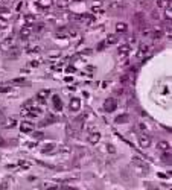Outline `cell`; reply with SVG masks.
<instances>
[{"label":"cell","instance_id":"2e32d148","mask_svg":"<svg viewBox=\"0 0 172 190\" xmlns=\"http://www.w3.org/2000/svg\"><path fill=\"white\" fill-rule=\"evenodd\" d=\"M11 52L8 53V58H17L18 55H20V52H18V49H15V47H12V49H9Z\"/></svg>","mask_w":172,"mask_h":190},{"label":"cell","instance_id":"d590c367","mask_svg":"<svg viewBox=\"0 0 172 190\" xmlns=\"http://www.w3.org/2000/svg\"><path fill=\"white\" fill-rule=\"evenodd\" d=\"M130 43H136V37H131L130 38Z\"/></svg>","mask_w":172,"mask_h":190},{"label":"cell","instance_id":"8992f818","mask_svg":"<svg viewBox=\"0 0 172 190\" xmlns=\"http://www.w3.org/2000/svg\"><path fill=\"white\" fill-rule=\"evenodd\" d=\"M14 44H15V40H14L12 37H9V38H6L2 44H0V49L5 50V52H8L11 47H14Z\"/></svg>","mask_w":172,"mask_h":190},{"label":"cell","instance_id":"3957f363","mask_svg":"<svg viewBox=\"0 0 172 190\" xmlns=\"http://www.w3.org/2000/svg\"><path fill=\"white\" fill-rule=\"evenodd\" d=\"M49 94H51V91L49 90H40L38 91V94H37V102L38 104H41V105H44V102H46V99L49 98Z\"/></svg>","mask_w":172,"mask_h":190},{"label":"cell","instance_id":"44dd1931","mask_svg":"<svg viewBox=\"0 0 172 190\" xmlns=\"http://www.w3.org/2000/svg\"><path fill=\"white\" fill-rule=\"evenodd\" d=\"M38 3H40V6L47 8V6H51L54 3V0H38Z\"/></svg>","mask_w":172,"mask_h":190},{"label":"cell","instance_id":"8d00e7d4","mask_svg":"<svg viewBox=\"0 0 172 190\" xmlns=\"http://www.w3.org/2000/svg\"><path fill=\"white\" fill-rule=\"evenodd\" d=\"M31 65H34V67H37V65H38V62H37V61H32V62H31Z\"/></svg>","mask_w":172,"mask_h":190},{"label":"cell","instance_id":"9a60e30c","mask_svg":"<svg viewBox=\"0 0 172 190\" xmlns=\"http://www.w3.org/2000/svg\"><path fill=\"white\" fill-rule=\"evenodd\" d=\"M157 6L158 8H169L170 6V0H157Z\"/></svg>","mask_w":172,"mask_h":190},{"label":"cell","instance_id":"484cf974","mask_svg":"<svg viewBox=\"0 0 172 190\" xmlns=\"http://www.w3.org/2000/svg\"><path fill=\"white\" fill-rule=\"evenodd\" d=\"M128 82H130V76H128V75H124V76L120 78V84H122V85H125V84H128Z\"/></svg>","mask_w":172,"mask_h":190},{"label":"cell","instance_id":"f546056e","mask_svg":"<svg viewBox=\"0 0 172 190\" xmlns=\"http://www.w3.org/2000/svg\"><path fill=\"white\" fill-rule=\"evenodd\" d=\"M43 29H44V25H41V23H40V25H37V28H34L35 32H41Z\"/></svg>","mask_w":172,"mask_h":190},{"label":"cell","instance_id":"52a82bcc","mask_svg":"<svg viewBox=\"0 0 172 190\" xmlns=\"http://www.w3.org/2000/svg\"><path fill=\"white\" fill-rule=\"evenodd\" d=\"M139 145H140V148H149V145H151V137L146 135V134H142L139 137Z\"/></svg>","mask_w":172,"mask_h":190},{"label":"cell","instance_id":"5bb4252c","mask_svg":"<svg viewBox=\"0 0 172 190\" xmlns=\"http://www.w3.org/2000/svg\"><path fill=\"white\" fill-rule=\"evenodd\" d=\"M15 123H17V120H15L14 117H12V119H8V120L3 123V128H14Z\"/></svg>","mask_w":172,"mask_h":190},{"label":"cell","instance_id":"277c9868","mask_svg":"<svg viewBox=\"0 0 172 190\" xmlns=\"http://www.w3.org/2000/svg\"><path fill=\"white\" fill-rule=\"evenodd\" d=\"M117 55H119L120 59H125V58L130 55V46H128V44H122V46L119 47V50H117Z\"/></svg>","mask_w":172,"mask_h":190},{"label":"cell","instance_id":"4316f807","mask_svg":"<svg viewBox=\"0 0 172 190\" xmlns=\"http://www.w3.org/2000/svg\"><path fill=\"white\" fill-rule=\"evenodd\" d=\"M24 20H26L28 25H32V23L35 21V17L34 15H26V17H24Z\"/></svg>","mask_w":172,"mask_h":190},{"label":"cell","instance_id":"7402d4cb","mask_svg":"<svg viewBox=\"0 0 172 190\" xmlns=\"http://www.w3.org/2000/svg\"><path fill=\"white\" fill-rule=\"evenodd\" d=\"M69 0H58V2H57V6L58 8H67L69 6Z\"/></svg>","mask_w":172,"mask_h":190},{"label":"cell","instance_id":"8fae6325","mask_svg":"<svg viewBox=\"0 0 172 190\" xmlns=\"http://www.w3.org/2000/svg\"><path fill=\"white\" fill-rule=\"evenodd\" d=\"M157 149L161 151V152H170V146H169V143H166V141H160V143L157 145Z\"/></svg>","mask_w":172,"mask_h":190},{"label":"cell","instance_id":"836d02e7","mask_svg":"<svg viewBox=\"0 0 172 190\" xmlns=\"http://www.w3.org/2000/svg\"><path fill=\"white\" fill-rule=\"evenodd\" d=\"M20 166H21V167H24V169H28V167H29V163H24V161H20Z\"/></svg>","mask_w":172,"mask_h":190},{"label":"cell","instance_id":"7a4b0ae2","mask_svg":"<svg viewBox=\"0 0 172 190\" xmlns=\"http://www.w3.org/2000/svg\"><path fill=\"white\" fill-rule=\"evenodd\" d=\"M32 34H34V26H32V25H26V26H23V28H21V31H20V37H21V40H28Z\"/></svg>","mask_w":172,"mask_h":190},{"label":"cell","instance_id":"4fadbf2b","mask_svg":"<svg viewBox=\"0 0 172 190\" xmlns=\"http://www.w3.org/2000/svg\"><path fill=\"white\" fill-rule=\"evenodd\" d=\"M116 31L120 32V34H124V32L128 31V25H127V23H117V25H116Z\"/></svg>","mask_w":172,"mask_h":190},{"label":"cell","instance_id":"f35d334b","mask_svg":"<svg viewBox=\"0 0 172 190\" xmlns=\"http://www.w3.org/2000/svg\"><path fill=\"white\" fill-rule=\"evenodd\" d=\"M69 2H72V0H69Z\"/></svg>","mask_w":172,"mask_h":190},{"label":"cell","instance_id":"ba28073f","mask_svg":"<svg viewBox=\"0 0 172 190\" xmlns=\"http://www.w3.org/2000/svg\"><path fill=\"white\" fill-rule=\"evenodd\" d=\"M79 108H81V101L78 98H73L70 101V110L72 111H79Z\"/></svg>","mask_w":172,"mask_h":190},{"label":"cell","instance_id":"f1b7e54d","mask_svg":"<svg viewBox=\"0 0 172 190\" xmlns=\"http://www.w3.org/2000/svg\"><path fill=\"white\" fill-rule=\"evenodd\" d=\"M8 26V21L5 18H0V29H5Z\"/></svg>","mask_w":172,"mask_h":190},{"label":"cell","instance_id":"ac0fdd59","mask_svg":"<svg viewBox=\"0 0 172 190\" xmlns=\"http://www.w3.org/2000/svg\"><path fill=\"white\" fill-rule=\"evenodd\" d=\"M20 128H21L23 132H31V131H32V125H31V123H21Z\"/></svg>","mask_w":172,"mask_h":190},{"label":"cell","instance_id":"1f68e13d","mask_svg":"<svg viewBox=\"0 0 172 190\" xmlns=\"http://www.w3.org/2000/svg\"><path fill=\"white\" fill-rule=\"evenodd\" d=\"M107 46V43L105 41H102V43H99V46H97V50H102L104 49V47Z\"/></svg>","mask_w":172,"mask_h":190},{"label":"cell","instance_id":"7c38bea8","mask_svg":"<svg viewBox=\"0 0 172 190\" xmlns=\"http://www.w3.org/2000/svg\"><path fill=\"white\" fill-rule=\"evenodd\" d=\"M52 102H54V108H55L57 111H61V107H63V102H61V99H60V96H54V98H52Z\"/></svg>","mask_w":172,"mask_h":190},{"label":"cell","instance_id":"83f0119b","mask_svg":"<svg viewBox=\"0 0 172 190\" xmlns=\"http://www.w3.org/2000/svg\"><path fill=\"white\" fill-rule=\"evenodd\" d=\"M9 84H11V85H14V84H24V78H18V79H14V81H11Z\"/></svg>","mask_w":172,"mask_h":190},{"label":"cell","instance_id":"d6986e66","mask_svg":"<svg viewBox=\"0 0 172 190\" xmlns=\"http://www.w3.org/2000/svg\"><path fill=\"white\" fill-rule=\"evenodd\" d=\"M154 40H160L161 37H163V31H160V29H157V31H152V35H151Z\"/></svg>","mask_w":172,"mask_h":190},{"label":"cell","instance_id":"cb8c5ba5","mask_svg":"<svg viewBox=\"0 0 172 190\" xmlns=\"http://www.w3.org/2000/svg\"><path fill=\"white\" fill-rule=\"evenodd\" d=\"M164 18H166V20H170V18H172V11H170V6H169V8H164Z\"/></svg>","mask_w":172,"mask_h":190},{"label":"cell","instance_id":"5b68a950","mask_svg":"<svg viewBox=\"0 0 172 190\" xmlns=\"http://www.w3.org/2000/svg\"><path fill=\"white\" fill-rule=\"evenodd\" d=\"M81 23H82V25L84 26H90L91 25V23L94 21V18H93V15H90V14H84V15H78L76 17Z\"/></svg>","mask_w":172,"mask_h":190},{"label":"cell","instance_id":"d6a6232c","mask_svg":"<svg viewBox=\"0 0 172 190\" xmlns=\"http://www.w3.org/2000/svg\"><path fill=\"white\" fill-rule=\"evenodd\" d=\"M32 137H34V138H41V137H43V134H41V132H34V134H32Z\"/></svg>","mask_w":172,"mask_h":190},{"label":"cell","instance_id":"e575fe53","mask_svg":"<svg viewBox=\"0 0 172 190\" xmlns=\"http://www.w3.org/2000/svg\"><path fill=\"white\" fill-rule=\"evenodd\" d=\"M5 120V117H3V114H2V111H0V123H2Z\"/></svg>","mask_w":172,"mask_h":190},{"label":"cell","instance_id":"4dcf8cb0","mask_svg":"<svg viewBox=\"0 0 172 190\" xmlns=\"http://www.w3.org/2000/svg\"><path fill=\"white\" fill-rule=\"evenodd\" d=\"M124 120H127V116H122V117H117V119H116V123H120V122H124Z\"/></svg>","mask_w":172,"mask_h":190},{"label":"cell","instance_id":"ffe728a7","mask_svg":"<svg viewBox=\"0 0 172 190\" xmlns=\"http://www.w3.org/2000/svg\"><path fill=\"white\" fill-rule=\"evenodd\" d=\"M105 43H107V46L108 44H116L117 43V37L116 35H108V38L105 40Z\"/></svg>","mask_w":172,"mask_h":190},{"label":"cell","instance_id":"6da1fadb","mask_svg":"<svg viewBox=\"0 0 172 190\" xmlns=\"http://www.w3.org/2000/svg\"><path fill=\"white\" fill-rule=\"evenodd\" d=\"M116 107H117V102H116L114 98L105 99V102H104V110H105L107 113H113V111L116 110Z\"/></svg>","mask_w":172,"mask_h":190},{"label":"cell","instance_id":"74e56055","mask_svg":"<svg viewBox=\"0 0 172 190\" xmlns=\"http://www.w3.org/2000/svg\"><path fill=\"white\" fill-rule=\"evenodd\" d=\"M0 145H3V140L2 138H0Z\"/></svg>","mask_w":172,"mask_h":190},{"label":"cell","instance_id":"d4e9b609","mask_svg":"<svg viewBox=\"0 0 172 190\" xmlns=\"http://www.w3.org/2000/svg\"><path fill=\"white\" fill-rule=\"evenodd\" d=\"M142 34H143V37H151V35H152V29H151V28H145V29L142 31Z\"/></svg>","mask_w":172,"mask_h":190},{"label":"cell","instance_id":"30bf717a","mask_svg":"<svg viewBox=\"0 0 172 190\" xmlns=\"http://www.w3.org/2000/svg\"><path fill=\"white\" fill-rule=\"evenodd\" d=\"M55 143H47V145H44L43 146V149H41V152L43 154H52L54 151H55Z\"/></svg>","mask_w":172,"mask_h":190},{"label":"cell","instance_id":"9c48e42d","mask_svg":"<svg viewBox=\"0 0 172 190\" xmlns=\"http://www.w3.org/2000/svg\"><path fill=\"white\" fill-rule=\"evenodd\" d=\"M99 138H101V134L99 132H91L90 135H88V143H91V145H96L97 141H99Z\"/></svg>","mask_w":172,"mask_h":190},{"label":"cell","instance_id":"603a6c76","mask_svg":"<svg viewBox=\"0 0 172 190\" xmlns=\"http://www.w3.org/2000/svg\"><path fill=\"white\" fill-rule=\"evenodd\" d=\"M11 84H3V85H0V93H8L11 90Z\"/></svg>","mask_w":172,"mask_h":190},{"label":"cell","instance_id":"e0dca14e","mask_svg":"<svg viewBox=\"0 0 172 190\" xmlns=\"http://www.w3.org/2000/svg\"><path fill=\"white\" fill-rule=\"evenodd\" d=\"M148 52H149V46L142 44V46H140V52H139V55H140V56H143L145 53H148Z\"/></svg>","mask_w":172,"mask_h":190}]
</instances>
